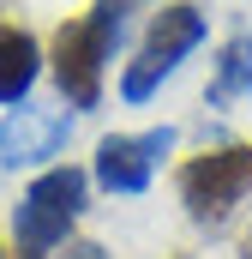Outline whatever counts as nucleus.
<instances>
[{"mask_svg":"<svg viewBox=\"0 0 252 259\" xmlns=\"http://www.w3.org/2000/svg\"><path fill=\"white\" fill-rule=\"evenodd\" d=\"M84 199H90V175L72 169V163L36 175V181L24 187V199H18V211H12L18 259H48L66 235H72V223L84 217Z\"/></svg>","mask_w":252,"mask_h":259,"instance_id":"f257e3e1","label":"nucleus"},{"mask_svg":"<svg viewBox=\"0 0 252 259\" xmlns=\"http://www.w3.org/2000/svg\"><path fill=\"white\" fill-rule=\"evenodd\" d=\"M204 30H210V24H204V12H198L192 0L162 6V12L150 18V30H144L138 55H132L126 72H120V97H126V103H150V97L162 91V78H174L180 61L204 42Z\"/></svg>","mask_w":252,"mask_h":259,"instance_id":"f03ea898","label":"nucleus"},{"mask_svg":"<svg viewBox=\"0 0 252 259\" xmlns=\"http://www.w3.org/2000/svg\"><path fill=\"white\" fill-rule=\"evenodd\" d=\"M174 187H180V205L198 229H222L234 217V205L252 193V145H216V151L186 157Z\"/></svg>","mask_w":252,"mask_h":259,"instance_id":"7ed1b4c3","label":"nucleus"},{"mask_svg":"<svg viewBox=\"0 0 252 259\" xmlns=\"http://www.w3.org/2000/svg\"><path fill=\"white\" fill-rule=\"evenodd\" d=\"M48 66H54V84L72 109H96L102 103V66H108V49L96 42V30L84 18H66L48 42Z\"/></svg>","mask_w":252,"mask_h":259,"instance_id":"20e7f679","label":"nucleus"},{"mask_svg":"<svg viewBox=\"0 0 252 259\" xmlns=\"http://www.w3.org/2000/svg\"><path fill=\"white\" fill-rule=\"evenodd\" d=\"M174 151V127H150V133H108L96 145V187L108 193H144L156 163Z\"/></svg>","mask_w":252,"mask_h":259,"instance_id":"39448f33","label":"nucleus"},{"mask_svg":"<svg viewBox=\"0 0 252 259\" xmlns=\"http://www.w3.org/2000/svg\"><path fill=\"white\" fill-rule=\"evenodd\" d=\"M72 139V115L60 109H12L0 121V169H30V163H48L60 157V145Z\"/></svg>","mask_w":252,"mask_h":259,"instance_id":"423d86ee","label":"nucleus"},{"mask_svg":"<svg viewBox=\"0 0 252 259\" xmlns=\"http://www.w3.org/2000/svg\"><path fill=\"white\" fill-rule=\"evenodd\" d=\"M36 72H42V49H36V36H30L24 24H0V103L18 109V103L30 97Z\"/></svg>","mask_w":252,"mask_h":259,"instance_id":"0eeeda50","label":"nucleus"},{"mask_svg":"<svg viewBox=\"0 0 252 259\" xmlns=\"http://www.w3.org/2000/svg\"><path fill=\"white\" fill-rule=\"evenodd\" d=\"M138 6H144V0H96L84 24H90V30H96V42L114 55V49L126 42V30H132V12H138Z\"/></svg>","mask_w":252,"mask_h":259,"instance_id":"6e6552de","label":"nucleus"},{"mask_svg":"<svg viewBox=\"0 0 252 259\" xmlns=\"http://www.w3.org/2000/svg\"><path fill=\"white\" fill-rule=\"evenodd\" d=\"M240 91H246V36H234V42L222 49V66H216V84H210V109L234 103Z\"/></svg>","mask_w":252,"mask_h":259,"instance_id":"1a4fd4ad","label":"nucleus"},{"mask_svg":"<svg viewBox=\"0 0 252 259\" xmlns=\"http://www.w3.org/2000/svg\"><path fill=\"white\" fill-rule=\"evenodd\" d=\"M54 259H108L96 241H66V253H54Z\"/></svg>","mask_w":252,"mask_h":259,"instance_id":"9d476101","label":"nucleus"},{"mask_svg":"<svg viewBox=\"0 0 252 259\" xmlns=\"http://www.w3.org/2000/svg\"><path fill=\"white\" fill-rule=\"evenodd\" d=\"M246 97H252V30H246Z\"/></svg>","mask_w":252,"mask_h":259,"instance_id":"9b49d317","label":"nucleus"},{"mask_svg":"<svg viewBox=\"0 0 252 259\" xmlns=\"http://www.w3.org/2000/svg\"><path fill=\"white\" fill-rule=\"evenodd\" d=\"M240 259H252V229H246V241H240Z\"/></svg>","mask_w":252,"mask_h":259,"instance_id":"f8f14e48","label":"nucleus"}]
</instances>
